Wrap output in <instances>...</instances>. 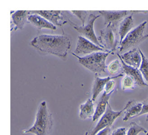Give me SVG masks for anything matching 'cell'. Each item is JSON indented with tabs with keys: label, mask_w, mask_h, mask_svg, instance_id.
I'll return each mask as SVG.
<instances>
[{
	"label": "cell",
	"mask_w": 148,
	"mask_h": 135,
	"mask_svg": "<svg viewBox=\"0 0 148 135\" xmlns=\"http://www.w3.org/2000/svg\"><path fill=\"white\" fill-rule=\"evenodd\" d=\"M146 135H148V132H147V133L146 134Z\"/></svg>",
	"instance_id": "f546056e"
},
{
	"label": "cell",
	"mask_w": 148,
	"mask_h": 135,
	"mask_svg": "<svg viewBox=\"0 0 148 135\" xmlns=\"http://www.w3.org/2000/svg\"><path fill=\"white\" fill-rule=\"evenodd\" d=\"M117 56L128 65L134 68H139L142 62V56L139 48H134L122 55L117 54Z\"/></svg>",
	"instance_id": "8fae6325"
},
{
	"label": "cell",
	"mask_w": 148,
	"mask_h": 135,
	"mask_svg": "<svg viewBox=\"0 0 148 135\" xmlns=\"http://www.w3.org/2000/svg\"><path fill=\"white\" fill-rule=\"evenodd\" d=\"M53 127L52 115L49 111L45 101H42L37 110L34 125L28 129L22 131L23 134L49 135Z\"/></svg>",
	"instance_id": "7a4b0ae2"
},
{
	"label": "cell",
	"mask_w": 148,
	"mask_h": 135,
	"mask_svg": "<svg viewBox=\"0 0 148 135\" xmlns=\"http://www.w3.org/2000/svg\"><path fill=\"white\" fill-rule=\"evenodd\" d=\"M79 118L82 120H85L93 117L95 110L93 101L91 98H88L84 103L80 104Z\"/></svg>",
	"instance_id": "d6986e66"
},
{
	"label": "cell",
	"mask_w": 148,
	"mask_h": 135,
	"mask_svg": "<svg viewBox=\"0 0 148 135\" xmlns=\"http://www.w3.org/2000/svg\"><path fill=\"white\" fill-rule=\"evenodd\" d=\"M140 53L142 56V62L139 70L148 83V58L143 54L140 49Z\"/></svg>",
	"instance_id": "7402d4cb"
},
{
	"label": "cell",
	"mask_w": 148,
	"mask_h": 135,
	"mask_svg": "<svg viewBox=\"0 0 148 135\" xmlns=\"http://www.w3.org/2000/svg\"><path fill=\"white\" fill-rule=\"evenodd\" d=\"M145 114H148V103L143 104V106H142L141 112L138 115V116H140V115H142Z\"/></svg>",
	"instance_id": "83f0119b"
},
{
	"label": "cell",
	"mask_w": 148,
	"mask_h": 135,
	"mask_svg": "<svg viewBox=\"0 0 148 135\" xmlns=\"http://www.w3.org/2000/svg\"><path fill=\"white\" fill-rule=\"evenodd\" d=\"M146 122H148V114H147V115L146 116Z\"/></svg>",
	"instance_id": "f1b7e54d"
},
{
	"label": "cell",
	"mask_w": 148,
	"mask_h": 135,
	"mask_svg": "<svg viewBox=\"0 0 148 135\" xmlns=\"http://www.w3.org/2000/svg\"><path fill=\"white\" fill-rule=\"evenodd\" d=\"M110 96L111 94H108L105 92H103L98 100L97 107L95 110V113L92 117V122H95L105 114L109 104L108 101Z\"/></svg>",
	"instance_id": "e0dca14e"
},
{
	"label": "cell",
	"mask_w": 148,
	"mask_h": 135,
	"mask_svg": "<svg viewBox=\"0 0 148 135\" xmlns=\"http://www.w3.org/2000/svg\"><path fill=\"white\" fill-rule=\"evenodd\" d=\"M114 87H115V82L113 79H111L109 81H108V83L106 84L103 90V92H105L106 94H112V93L114 91Z\"/></svg>",
	"instance_id": "d4e9b609"
},
{
	"label": "cell",
	"mask_w": 148,
	"mask_h": 135,
	"mask_svg": "<svg viewBox=\"0 0 148 135\" xmlns=\"http://www.w3.org/2000/svg\"><path fill=\"white\" fill-rule=\"evenodd\" d=\"M111 135H127V129L125 127H119L114 129Z\"/></svg>",
	"instance_id": "484cf974"
},
{
	"label": "cell",
	"mask_w": 148,
	"mask_h": 135,
	"mask_svg": "<svg viewBox=\"0 0 148 135\" xmlns=\"http://www.w3.org/2000/svg\"><path fill=\"white\" fill-rule=\"evenodd\" d=\"M104 17L105 25H112L114 27L119 21H121L127 15V10H99Z\"/></svg>",
	"instance_id": "30bf717a"
},
{
	"label": "cell",
	"mask_w": 148,
	"mask_h": 135,
	"mask_svg": "<svg viewBox=\"0 0 148 135\" xmlns=\"http://www.w3.org/2000/svg\"><path fill=\"white\" fill-rule=\"evenodd\" d=\"M147 21H144L132 30L124 38L119 48V53H123L135 46L148 38V34H145V29Z\"/></svg>",
	"instance_id": "277c9868"
},
{
	"label": "cell",
	"mask_w": 148,
	"mask_h": 135,
	"mask_svg": "<svg viewBox=\"0 0 148 135\" xmlns=\"http://www.w3.org/2000/svg\"><path fill=\"white\" fill-rule=\"evenodd\" d=\"M110 131V127H108L101 130V131L98 132L95 135H108Z\"/></svg>",
	"instance_id": "4316f807"
},
{
	"label": "cell",
	"mask_w": 148,
	"mask_h": 135,
	"mask_svg": "<svg viewBox=\"0 0 148 135\" xmlns=\"http://www.w3.org/2000/svg\"><path fill=\"white\" fill-rule=\"evenodd\" d=\"M30 12L40 15L57 26H62L69 20L61 10H30Z\"/></svg>",
	"instance_id": "9c48e42d"
},
{
	"label": "cell",
	"mask_w": 148,
	"mask_h": 135,
	"mask_svg": "<svg viewBox=\"0 0 148 135\" xmlns=\"http://www.w3.org/2000/svg\"><path fill=\"white\" fill-rule=\"evenodd\" d=\"M141 132L146 134L148 132L143 127L140 126L136 122H132L130 123V126L127 131V135H138Z\"/></svg>",
	"instance_id": "44dd1931"
},
{
	"label": "cell",
	"mask_w": 148,
	"mask_h": 135,
	"mask_svg": "<svg viewBox=\"0 0 148 135\" xmlns=\"http://www.w3.org/2000/svg\"><path fill=\"white\" fill-rule=\"evenodd\" d=\"M110 52H97L84 57L76 56L72 53V55L76 57L79 62L87 69L91 71L95 75L105 72L106 60Z\"/></svg>",
	"instance_id": "3957f363"
},
{
	"label": "cell",
	"mask_w": 148,
	"mask_h": 135,
	"mask_svg": "<svg viewBox=\"0 0 148 135\" xmlns=\"http://www.w3.org/2000/svg\"><path fill=\"white\" fill-rule=\"evenodd\" d=\"M123 111H124V108L120 111H115L108 104L105 114L101 116L97 124L92 130L86 132L85 135H95L101 130L108 127H111L115 120L121 115Z\"/></svg>",
	"instance_id": "5b68a950"
},
{
	"label": "cell",
	"mask_w": 148,
	"mask_h": 135,
	"mask_svg": "<svg viewBox=\"0 0 148 135\" xmlns=\"http://www.w3.org/2000/svg\"><path fill=\"white\" fill-rule=\"evenodd\" d=\"M28 22L40 30L42 28H47L56 30L57 27L47 19L36 13H31L28 16Z\"/></svg>",
	"instance_id": "5bb4252c"
},
{
	"label": "cell",
	"mask_w": 148,
	"mask_h": 135,
	"mask_svg": "<svg viewBox=\"0 0 148 135\" xmlns=\"http://www.w3.org/2000/svg\"><path fill=\"white\" fill-rule=\"evenodd\" d=\"M98 41L103 48L113 53V52L116 49L117 43L115 38L114 27L108 25L100 30V35L98 38Z\"/></svg>",
	"instance_id": "ba28073f"
},
{
	"label": "cell",
	"mask_w": 148,
	"mask_h": 135,
	"mask_svg": "<svg viewBox=\"0 0 148 135\" xmlns=\"http://www.w3.org/2000/svg\"><path fill=\"white\" fill-rule=\"evenodd\" d=\"M99 17H100V15H95L94 14L90 13L88 16L87 23L84 26H79L73 23L72 25H73V28L80 34L83 35L84 37L91 41L95 45L103 48L99 43L98 38H97L94 30V24L95 21Z\"/></svg>",
	"instance_id": "52a82bcc"
},
{
	"label": "cell",
	"mask_w": 148,
	"mask_h": 135,
	"mask_svg": "<svg viewBox=\"0 0 148 135\" xmlns=\"http://www.w3.org/2000/svg\"><path fill=\"white\" fill-rule=\"evenodd\" d=\"M30 45L40 52L57 56L65 61L71 49V42L65 35L41 34L34 37Z\"/></svg>",
	"instance_id": "6da1fadb"
},
{
	"label": "cell",
	"mask_w": 148,
	"mask_h": 135,
	"mask_svg": "<svg viewBox=\"0 0 148 135\" xmlns=\"http://www.w3.org/2000/svg\"><path fill=\"white\" fill-rule=\"evenodd\" d=\"M135 85L136 82L135 80L130 76L125 75L121 81V89L123 90L134 89Z\"/></svg>",
	"instance_id": "603a6c76"
},
{
	"label": "cell",
	"mask_w": 148,
	"mask_h": 135,
	"mask_svg": "<svg viewBox=\"0 0 148 135\" xmlns=\"http://www.w3.org/2000/svg\"><path fill=\"white\" fill-rule=\"evenodd\" d=\"M97 52H108L103 48L100 47L91 41L82 36H79L76 47L75 51L72 53L74 54L84 57L91 54Z\"/></svg>",
	"instance_id": "8992f818"
},
{
	"label": "cell",
	"mask_w": 148,
	"mask_h": 135,
	"mask_svg": "<svg viewBox=\"0 0 148 135\" xmlns=\"http://www.w3.org/2000/svg\"><path fill=\"white\" fill-rule=\"evenodd\" d=\"M123 76V74H120L118 75L114 76H107L105 78H100L98 75H95V78L92 88V100L94 101L98 96L104 90L106 84L111 79H113Z\"/></svg>",
	"instance_id": "7c38bea8"
},
{
	"label": "cell",
	"mask_w": 148,
	"mask_h": 135,
	"mask_svg": "<svg viewBox=\"0 0 148 135\" xmlns=\"http://www.w3.org/2000/svg\"><path fill=\"white\" fill-rule=\"evenodd\" d=\"M120 60L122 63V70L123 73L125 74V75H129L132 77L135 81L136 84L139 86L144 87V86H148V84H147L143 80V76L140 71H139V68H134L130 65L126 64L121 58Z\"/></svg>",
	"instance_id": "4fadbf2b"
},
{
	"label": "cell",
	"mask_w": 148,
	"mask_h": 135,
	"mask_svg": "<svg viewBox=\"0 0 148 135\" xmlns=\"http://www.w3.org/2000/svg\"><path fill=\"white\" fill-rule=\"evenodd\" d=\"M134 25L132 15L125 17L120 23L119 27V35L120 37L119 44H120L126 35L131 31Z\"/></svg>",
	"instance_id": "ac0fdd59"
},
{
	"label": "cell",
	"mask_w": 148,
	"mask_h": 135,
	"mask_svg": "<svg viewBox=\"0 0 148 135\" xmlns=\"http://www.w3.org/2000/svg\"><path fill=\"white\" fill-rule=\"evenodd\" d=\"M143 103L135 100L129 101L124 107V115L123 121H127L129 119L138 116L141 112Z\"/></svg>",
	"instance_id": "9a60e30c"
},
{
	"label": "cell",
	"mask_w": 148,
	"mask_h": 135,
	"mask_svg": "<svg viewBox=\"0 0 148 135\" xmlns=\"http://www.w3.org/2000/svg\"><path fill=\"white\" fill-rule=\"evenodd\" d=\"M122 68V63L118 59L113 60L107 66V70L111 75H115L119 74Z\"/></svg>",
	"instance_id": "ffe728a7"
},
{
	"label": "cell",
	"mask_w": 148,
	"mask_h": 135,
	"mask_svg": "<svg viewBox=\"0 0 148 135\" xmlns=\"http://www.w3.org/2000/svg\"><path fill=\"white\" fill-rule=\"evenodd\" d=\"M73 14L76 16L82 22V26L85 25V21L87 16H88V11L86 10H71V11Z\"/></svg>",
	"instance_id": "cb8c5ba5"
},
{
	"label": "cell",
	"mask_w": 148,
	"mask_h": 135,
	"mask_svg": "<svg viewBox=\"0 0 148 135\" xmlns=\"http://www.w3.org/2000/svg\"><path fill=\"white\" fill-rule=\"evenodd\" d=\"M30 10H17L12 14V23L14 25V31L22 29L28 21Z\"/></svg>",
	"instance_id": "2e32d148"
}]
</instances>
